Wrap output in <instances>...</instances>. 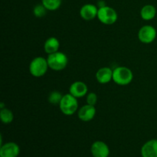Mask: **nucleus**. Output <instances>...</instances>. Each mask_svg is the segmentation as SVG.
Here are the masks:
<instances>
[{"mask_svg": "<svg viewBox=\"0 0 157 157\" xmlns=\"http://www.w3.org/2000/svg\"><path fill=\"white\" fill-rule=\"evenodd\" d=\"M133 73L129 67L119 66L113 70V81L119 86H127L132 82Z\"/></svg>", "mask_w": 157, "mask_h": 157, "instance_id": "1", "label": "nucleus"}, {"mask_svg": "<svg viewBox=\"0 0 157 157\" xmlns=\"http://www.w3.org/2000/svg\"><path fill=\"white\" fill-rule=\"evenodd\" d=\"M58 106L61 113L66 116H72L78 112L79 109L78 98L69 93L63 95L62 99Z\"/></svg>", "mask_w": 157, "mask_h": 157, "instance_id": "2", "label": "nucleus"}, {"mask_svg": "<svg viewBox=\"0 0 157 157\" xmlns=\"http://www.w3.org/2000/svg\"><path fill=\"white\" fill-rule=\"evenodd\" d=\"M47 61L49 68L55 71H60L66 68L68 64V58L62 52H57L53 54L48 55Z\"/></svg>", "mask_w": 157, "mask_h": 157, "instance_id": "3", "label": "nucleus"}, {"mask_svg": "<svg viewBox=\"0 0 157 157\" xmlns=\"http://www.w3.org/2000/svg\"><path fill=\"white\" fill-rule=\"evenodd\" d=\"M49 68L47 58L38 56L32 60L29 64V73L35 78H41L45 75Z\"/></svg>", "mask_w": 157, "mask_h": 157, "instance_id": "4", "label": "nucleus"}, {"mask_svg": "<svg viewBox=\"0 0 157 157\" xmlns=\"http://www.w3.org/2000/svg\"><path fill=\"white\" fill-rule=\"evenodd\" d=\"M97 18L102 24L106 25H111L117 21L118 14L117 11L112 7L104 6L98 9Z\"/></svg>", "mask_w": 157, "mask_h": 157, "instance_id": "5", "label": "nucleus"}, {"mask_svg": "<svg viewBox=\"0 0 157 157\" xmlns=\"http://www.w3.org/2000/svg\"><path fill=\"white\" fill-rule=\"evenodd\" d=\"M156 29L150 25H146L142 26L138 31V39L143 44H151L156 40Z\"/></svg>", "mask_w": 157, "mask_h": 157, "instance_id": "6", "label": "nucleus"}, {"mask_svg": "<svg viewBox=\"0 0 157 157\" xmlns=\"http://www.w3.org/2000/svg\"><path fill=\"white\" fill-rule=\"evenodd\" d=\"M90 153L93 157H109L110 148L105 142L97 140L90 147Z\"/></svg>", "mask_w": 157, "mask_h": 157, "instance_id": "7", "label": "nucleus"}, {"mask_svg": "<svg viewBox=\"0 0 157 157\" xmlns=\"http://www.w3.org/2000/svg\"><path fill=\"white\" fill-rule=\"evenodd\" d=\"M20 154V147L16 143L7 142L0 147V157H18Z\"/></svg>", "mask_w": 157, "mask_h": 157, "instance_id": "8", "label": "nucleus"}, {"mask_svg": "<svg viewBox=\"0 0 157 157\" xmlns=\"http://www.w3.org/2000/svg\"><path fill=\"white\" fill-rule=\"evenodd\" d=\"M97 110L95 106L86 104L80 107L78 110V117L83 122H90L96 115Z\"/></svg>", "mask_w": 157, "mask_h": 157, "instance_id": "9", "label": "nucleus"}, {"mask_svg": "<svg viewBox=\"0 0 157 157\" xmlns=\"http://www.w3.org/2000/svg\"><path fill=\"white\" fill-rule=\"evenodd\" d=\"M88 87L83 81H75L69 87V94L73 95L76 98H82L87 94Z\"/></svg>", "mask_w": 157, "mask_h": 157, "instance_id": "10", "label": "nucleus"}, {"mask_svg": "<svg viewBox=\"0 0 157 157\" xmlns=\"http://www.w3.org/2000/svg\"><path fill=\"white\" fill-rule=\"evenodd\" d=\"M98 9L94 4H85L80 9V15L85 21H91L98 17Z\"/></svg>", "mask_w": 157, "mask_h": 157, "instance_id": "11", "label": "nucleus"}, {"mask_svg": "<svg viewBox=\"0 0 157 157\" xmlns=\"http://www.w3.org/2000/svg\"><path fill=\"white\" fill-rule=\"evenodd\" d=\"M95 78L100 84H108L113 81V70L109 67H101L95 74Z\"/></svg>", "mask_w": 157, "mask_h": 157, "instance_id": "12", "label": "nucleus"}, {"mask_svg": "<svg viewBox=\"0 0 157 157\" xmlns=\"http://www.w3.org/2000/svg\"><path fill=\"white\" fill-rule=\"evenodd\" d=\"M142 157H157V139L147 141L140 150Z\"/></svg>", "mask_w": 157, "mask_h": 157, "instance_id": "13", "label": "nucleus"}, {"mask_svg": "<svg viewBox=\"0 0 157 157\" xmlns=\"http://www.w3.org/2000/svg\"><path fill=\"white\" fill-rule=\"evenodd\" d=\"M61 44H60L59 40L55 37H50L44 43V51L46 54L50 55L55 52L59 51V48Z\"/></svg>", "mask_w": 157, "mask_h": 157, "instance_id": "14", "label": "nucleus"}, {"mask_svg": "<svg viewBox=\"0 0 157 157\" xmlns=\"http://www.w3.org/2000/svg\"><path fill=\"white\" fill-rule=\"evenodd\" d=\"M156 9L153 5H145L140 10V17L144 21H151L156 17Z\"/></svg>", "mask_w": 157, "mask_h": 157, "instance_id": "15", "label": "nucleus"}, {"mask_svg": "<svg viewBox=\"0 0 157 157\" xmlns=\"http://www.w3.org/2000/svg\"><path fill=\"white\" fill-rule=\"evenodd\" d=\"M0 119L2 124H9L12 123L14 120V113L10 109L5 108L0 110Z\"/></svg>", "mask_w": 157, "mask_h": 157, "instance_id": "16", "label": "nucleus"}, {"mask_svg": "<svg viewBox=\"0 0 157 157\" xmlns=\"http://www.w3.org/2000/svg\"><path fill=\"white\" fill-rule=\"evenodd\" d=\"M62 0H41V4L48 11H56L61 7Z\"/></svg>", "mask_w": 157, "mask_h": 157, "instance_id": "17", "label": "nucleus"}, {"mask_svg": "<svg viewBox=\"0 0 157 157\" xmlns=\"http://www.w3.org/2000/svg\"><path fill=\"white\" fill-rule=\"evenodd\" d=\"M63 94L61 92L58 90H53L49 94L48 97V101L52 105H59L61 99H62Z\"/></svg>", "mask_w": 157, "mask_h": 157, "instance_id": "18", "label": "nucleus"}, {"mask_svg": "<svg viewBox=\"0 0 157 157\" xmlns=\"http://www.w3.org/2000/svg\"><path fill=\"white\" fill-rule=\"evenodd\" d=\"M47 9L42 4H38L34 7L33 14L36 18H42L46 15Z\"/></svg>", "mask_w": 157, "mask_h": 157, "instance_id": "19", "label": "nucleus"}, {"mask_svg": "<svg viewBox=\"0 0 157 157\" xmlns=\"http://www.w3.org/2000/svg\"><path fill=\"white\" fill-rule=\"evenodd\" d=\"M98 97L96 93L94 92H90L86 95V103L90 105L95 106L98 103Z\"/></svg>", "mask_w": 157, "mask_h": 157, "instance_id": "20", "label": "nucleus"}, {"mask_svg": "<svg viewBox=\"0 0 157 157\" xmlns=\"http://www.w3.org/2000/svg\"><path fill=\"white\" fill-rule=\"evenodd\" d=\"M3 108H5V104L3 102H1L0 103V109H3Z\"/></svg>", "mask_w": 157, "mask_h": 157, "instance_id": "21", "label": "nucleus"}]
</instances>
